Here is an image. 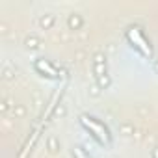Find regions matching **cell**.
I'll use <instances>...</instances> for the list:
<instances>
[{
	"instance_id": "cell-1",
	"label": "cell",
	"mask_w": 158,
	"mask_h": 158,
	"mask_svg": "<svg viewBox=\"0 0 158 158\" xmlns=\"http://www.w3.org/2000/svg\"><path fill=\"white\" fill-rule=\"evenodd\" d=\"M82 125H84L86 128H89L97 139H101V141H108V139H110L108 130H106L102 125H99L95 119H91V117H82Z\"/></svg>"
},
{
	"instance_id": "cell-2",
	"label": "cell",
	"mask_w": 158,
	"mask_h": 158,
	"mask_svg": "<svg viewBox=\"0 0 158 158\" xmlns=\"http://www.w3.org/2000/svg\"><path fill=\"white\" fill-rule=\"evenodd\" d=\"M128 37H130V41L132 43H136V47L145 54V56H151V48H149V45H147V41L143 39V35L138 32V28H130V32H128Z\"/></svg>"
}]
</instances>
